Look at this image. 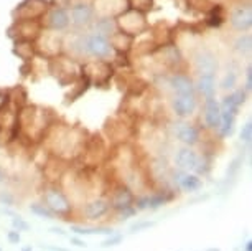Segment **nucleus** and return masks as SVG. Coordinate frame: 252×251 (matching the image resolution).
Masks as SVG:
<instances>
[{"instance_id":"f257e3e1","label":"nucleus","mask_w":252,"mask_h":251,"mask_svg":"<svg viewBox=\"0 0 252 251\" xmlns=\"http://www.w3.org/2000/svg\"><path fill=\"white\" fill-rule=\"evenodd\" d=\"M41 203L48 207L51 213L61 220H69L71 216L76 215L74 203L71 202L68 193L56 183H48L45 187L43 193H41Z\"/></svg>"},{"instance_id":"f03ea898","label":"nucleus","mask_w":252,"mask_h":251,"mask_svg":"<svg viewBox=\"0 0 252 251\" xmlns=\"http://www.w3.org/2000/svg\"><path fill=\"white\" fill-rule=\"evenodd\" d=\"M114 20H116V27L119 32L127 33V35L134 36V38L144 35L150 28V23L147 20L145 13L130 10V8H126L124 12H121Z\"/></svg>"},{"instance_id":"7ed1b4c3","label":"nucleus","mask_w":252,"mask_h":251,"mask_svg":"<svg viewBox=\"0 0 252 251\" xmlns=\"http://www.w3.org/2000/svg\"><path fill=\"white\" fill-rule=\"evenodd\" d=\"M50 71L58 78L61 84L73 83L81 78V65L76 61V58L64 53L50 58Z\"/></svg>"},{"instance_id":"20e7f679","label":"nucleus","mask_w":252,"mask_h":251,"mask_svg":"<svg viewBox=\"0 0 252 251\" xmlns=\"http://www.w3.org/2000/svg\"><path fill=\"white\" fill-rule=\"evenodd\" d=\"M83 51L84 56H91L94 60L109 61L112 56H116L111 43H109V36L94 32L83 33Z\"/></svg>"},{"instance_id":"39448f33","label":"nucleus","mask_w":252,"mask_h":251,"mask_svg":"<svg viewBox=\"0 0 252 251\" xmlns=\"http://www.w3.org/2000/svg\"><path fill=\"white\" fill-rule=\"evenodd\" d=\"M50 8V0H23L13 8L12 18L17 20H40Z\"/></svg>"},{"instance_id":"423d86ee","label":"nucleus","mask_w":252,"mask_h":251,"mask_svg":"<svg viewBox=\"0 0 252 251\" xmlns=\"http://www.w3.org/2000/svg\"><path fill=\"white\" fill-rule=\"evenodd\" d=\"M36 55H43L46 58H53V56L63 53V38L58 35V32L43 30L41 35L35 40Z\"/></svg>"},{"instance_id":"0eeeda50","label":"nucleus","mask_w":252,"mask_h":251,"mask_svg":"<svg viewBox=\"0 0 252 251\" xmlns=\"http://www.w3.org/2000/svg\"><path fill=\"white\" fill-rule=\"evenodd\" d=\"M43 32V25L40 20H17L8 28V36L15 40H28L35 41Z\"/></svg>"},{"instance_id":"6e6552de","label":"nucleus","mask_w":252,"mask_h":251,"mask_svg":"<svg viewBox=\"0 0 252 251\" xmlns=\"http://www.w3.org/2000/svg\"><path fill=\"white\" fill-rule=\"evenodd\" d=\"M69 8V20L74 28H89L93 25L94 18H96V10H94V5L91 2L79 0Z\"/></svg>"},{"instance_id":"1a4fd4ad","label":"nucleus","mask_w":252,"mask_h":251,"mask_svg":"<svg viewBox=\"0 0 252 251\" xmlns=\"http://www.w3.org/2000/svg\"><path fill=\"white\" fill-rule=\"evenodd\" d=\"M41 25H43V30H51L58 33L68 30L71 25L68 8L50 7L43 15V18H41Z\"/></svg>"},{"instance_id":"9d476101","label":"nucleus","mask_w":252,"mask_h":251,"mask_svg":"<svg viewBox=\"0 0 252 251\" xmlns=\"http://www.w3.org/2000/svg\"><path fill=\"white\" fill-rule=\"evenodd\" d=\"M107 200H109V205H111V212L117 213V212L124 210V208L134 205L135 193L127 183L122 182V183H117V185L112 187V190L109 192Z\"/></svg>"},{"instance_id":"9b49d317","label":"nucleus","mask_w":252,"mask_h":251,"mask_svg":"<svg viewBox=\"0 0 252 251\" xmlns=\"http://www.w3.org/2000/svg\"><path fill=\"white\" fill-rule=\"evenodd\" d=\"M111 213V205H109L107 198H93L88 200L86 203H83L78 212V215L81 218L88 220V221H99L104 216H107Z\"/></svg>"},{"instance_id":"f8f14e48","label":"nucleus","mask_w":252,"mask_h":251,"mask_svg":"<svg viewBox=\"0 0 252 251\" xmlns=\"http://www.w3.org/2000/svg\"><path fill=\"white\" fill-rule=\"evenodd\" d=\"M193 66L198 74H216L218 71V58L211 50L199 48L193 55Z\"/></svg>"},{"instance_id":"ddd939ff","label":"nucleus","mask_w":252,"mask_h":251,"mask_svg":"<svg viewBox=\"0 0 252 251\" xmlns=\"http://www.w3.org/2000/svg\"><path fill=\"white\" fill-rule=\"evenodd\" d=\"M229 23L236 32H241V33L249 32L252 27V8L249 3H239V5L231 12Z\"/></svg>"},{"instance_id":"4468645a","label":"nucleus","mask_w":252,"mask_h":251,"mask_svg":"<svg viewBox=\"0 0 252 251\" xmlns=\"http://www.w3.org/2000/svg\"><path fill=\"white\" fill-rule=\"evenodd\" d=\"M172 108L177 117H189L198 109V99L194 94H175L172 99Z\"/></svg>"},{"instance_id":"2eb2a0df","label":"nucleus","mask_w":252,"mask_h":251,"mask_svg":"<svg viewBox=\"0 0 252 251\" xmlns=\"http://www.w3.org/2000/svg\"><path fill=\"white\" fill-rule=\"evenodd\" d=\"M173 134L187 147H194L196 144H199V139H201V132L191 122H177L173 126Z\"/></svg>"},{"instance_id":"dca6fc26","label":"nucleus","mask_w":252,"mask_h":251,"mask_svg":"<svg viewBox=\"0 0 252 251\" xmlns=\"http://www.w3.org/2000/svg\"><path fill=\"white\" fill-rule=\"evenodd\" d=\"M203 119H204V126H206L209 131H218L220 122H221V108H220V103L216 101V98L204 99Z\"/></svg>"},{"instance_id":"f3484780","label":"nucleus","mask_w":252,"mask_h":251,"mask_svg":"<svg viewBox=\"0 0 252 251\" xmlns=\"http://www.w3.org/2000/svg\"><path fill=\"white\" fill-rule=\"evenodd\" d=\"M168 86L175 94H194L196 96V88H194V81L188 74L185 73H173L168 78Z\"/></svg>"},{"instance_id":"a211bd4d","label":"nucleus","mask_w":252,"mask_h":251,"mask_svg":"<svg viewBox=\"0 0 252 251\" xmlns=\"http://www.w3.org/2000/svg\"><path fill=\"white\" fill-rule=\"evenodd\" d=\"M94 10H96L97 17H112L116 18L119 13L127 8L126 0H96Z\"/></svg>"},{"instance_id":"6ab92c4d","label":"nucleus","mask_w":252,"mask_h":251,"mask_svg":"<svg viewBox=\"0 0 252 251\" xmlns=\"http://www.w3.org/2000/svg\"><path fill=\"white\" fill-rule=\"evenodd\" d=\"M199 160V155L193 147H182L175 154V164L183 172H194Z\"/></svg>"},{"instance_id":"aec40b11","label":"nucleus","mask_w":252,"mask_h":251,"mask_svg":"<svg viewBox=\"0 0 252 251\" xmlns=\"http://www.w3.org/2000/svg\"><path fill=\"white\" fill-rule=\"evenodd\" d=\"M109 43H111L114 53L116 55H129L132 50H134V43H135V38L127 33H122L116 30L109 36Z\"/></svg>"},{"instance_id":"412c9836","label":"nucleus","mask_w":252,"mask_h":251,"mask_svg":"<svg viewBox=\"0 0 252 251\" xmlns=\"http://www.w3.org/2000/svg\"><path fill=\"white\" fill-rule=\"evenodd\" d=\"M173 180L177 183V187L182 188L185 192H196L203 185L199 175L191 174V172H183V170H180V172L173 175Z\"/></svg>"},{"instance_id":"4be33fe9","label":"nucleus","mask_w":252,"mask_h":251,"mask_svg":"<svg viewBox=\"0 0 252 251\" xmlns=\"http://www.w3.org/2000/svg\"><path fill=\"white\" fill-rule=\"evenodd\" d=\"M194 88L204 99L216 98V74H198Z\"/></svg>"},{"instance_id":"5701e85b","label":"nucleus","mask_w":252,"mask_h":251,"mask_svg":"<svg viewBox=\"0 0 252 251\" xmlns=\"http://www.w3.org/2000/svg\"><path fill=\"white\" fill-rule=\"evenodd\" d=\"M13 55L18 56L20 60H23L25 63H30V61L35 58V55H36L35 41L15 40V41H13Z\"/></svg>"},{"instance_id":"b1692460","label":"nucleus","mask_w":252,"mask_h":251,"mask_svg":"<svg viewBox=\"0 0 252 251\" xmlns=\"http://www.w3.org/2000/svg\"><path fill=\"white\" fill-rule=\"evenodd\" d=\"M89 28H93L94 33H101L104 36H111L112 33L117 30L116 20H114L112 17H96L93 25Z\"/></svg>"},{"instance_id":"393cba45","label":"nucleus","mask_w":252,"mask_h":251,"mask_svg":"<svg viewBox=\"0 0 252 251\" xmlns=\"http://www.w3.org/2000/svg\"><path fill=\"white\" fill-rule=\"evenodd\" d=\"M69 230L76 236H91V235H112L114 231L109 226H86V225H71Z\"/></svg>"},{"instance_id":"a878e982","label":"nucleus","mask_w":252,"mask_h":251,"mask_svg":"<svg viewBox=\"0 0 252 251\" xmlns=\"http://www.w3.org/2000/svg\"><path fill=\"white\" fill-rule=\"evenodd\" d=\"M234 127H236V116L231 114V112H221V122L220 127H218V134H220L221 139L231 137L232 132H234Z\"/></svg>"},{"instance_id":"bb28decb","label":"nucleus","mask_w":252,"mask_h":251,"mask_svg":"<svg viewBox=\"0 0 252 251\" xmlns=\"http://www.w3.org/2000/svg\"><path fill=\"white\" fill-rule=\"evenodd\" d=\"M232 46H234V50L241 56L249 55L252 51V35H251V33H241V35L234 40Z\"/></svg>"},{"instance_id":"cd10ccee","label":"nucleus","mask_w":252,"mask_h":251,"mask_svg":"<svg viewBox=\"0 0 252 251\" xmlns=\"http://www.w3.org/2000/svg\"><path fill=\"white\" fill-rule=\"evenodd\" d=\"M172 198H173V195H170L166 190L152 193V195H149V210H157V208H160L161 205L168 203Z\"/></svg>"},{"instance_id":"c85d7f7f","label":"nucleus","mask_w":252,"mask_h":251,"mask_svg":"<svg viewBox=\"0 0 252 251\" xmlns=\"http://www.w3.org/2000/svg\"><path fill=\"white\" fill-rule=\"evenodd\" d=\"M220 108H221V112H231V114H234V116L239 114V109H241V106L237 104L234 94H232V93L226 94V96L221 99Z\"/></svg>"},{"instance_id":"c756f323","label":"nucleus","mask_w":252,"mask_h":251,"mask_svg":"<svg viewBox=\"0 0 252 251\" xmlns=\"http://www.w3.org/2000/svg\"><path fill=\"white\" fill-rule=\"evenodd\" d=\"M126 3H127V8H130V10L142 12L147 15V13L154 8L155 0H126Z\"/></svg>"},{"instance_id":"7c9ffc66","label":"nucleus","mask_w":252,"mask_h":251,"mask_svg":"<svg viewBox=\"0 0 252 251\" xmlns=\"http://www.w3.org/2000/svg\"><path fill=\"white\" fill-rule=\"evenodd\" d=\"M30 212L33 213V215L40 216V218H45V220H55L56 216L51 213V210L46 205H43L41 202H35L30 205Z\"/></svg>"},{"instance_id":"2f4dec72","label":"nucleus","mask_w":252,"mask_h":251,"mask_svg":"<svg viewBox=\"0 0 252 251\" xmlns=\"http://www.w3.org/2000/svg\"><path fill=\"white\" fill-rule=\"evenodd\" d=\"M236 84H237V73L229 70L221 81V89H224V91H232V89L236 88Z\"/></svg>"},{"instance_id":"473e14b6","label":"nucleus","mask_w":252,"mask_h":251,"mask_svg":"<svg viewBox=\"0 0 252 251\" xmlns=\"http://www.w3.org/2000/svg\"><path fill=\"white\" fill-rule=\"evenodd\" d=\"M188 5L194 8V10L204 12V13H208L213 8V3L209 2V0H188Z\"/></svg>"},{"instance_id":"72a5a7b5","label":"nucleus","mask_w":252,"mask_h":251,"mask_svg":"<svg viewBox=\"0 0 252 251\" xmlns=\"http://www.w3.org/2000/svg\"><path fill=\"white\" fill-rule=\"evenodd\" d=\"M122 241H124V235H121V233H112V235H109L107 238L102 241L101 246H102V248H112V246L121 245Z\"/></svg>"},{"instance_id":"f704fd0d","label":"nucleus","mask_w":252,"mask_h":251,"mask_svg":"<svg viewBox=\"0 0 252 251\" xmlns=\"http://www.w3.org/2000/svg\"><path fill=\"white\" fill-rule=\"evenodd\" d=\"M12 228L17 230V231H28L30 230V223H28L25 218H22V216H13Z\"/></svg>"},{"instance_id":"c9c22d12","label":"nucleus","mask_w":252,"mask_h":251,"mask_svg":"<svg viewBox=\"0 0 252 251\" xmlns=\"http://www.w3.org/2000/svg\"><path fill=\"white\" fill-rule=\"evenodd\" d=\"M241 141L244 142V144H249L252 141V122L247 121L244 126H242L241 129Z\"/></svg>"},{"instance_id":"e433bc0d","label":"nucleus","mask_w":252,"mask_h":251,"mask_svg":"<svg viewBox=\"0 0 252 251\" xmlns=\"http://www.w3.org/2000/svg\"><path fill=\"white\" fill-rule=\"evenodd\" d=\"M242 89H244L247 94L252 91V66L251 65L246 68V84H244V88H242Z\"/></svg>"},{"instance_id":"4c0bfd02","label":"nucleus","mask_w":252,"mask_h":251,"mask_svg":"<svg viewBox=\"0 0 252 251\" xmlns=\"http://www.w3.org/2000/svg\"><path fill=\"white\" fill-rule=\"evenodd\" d=\"M20 240H22V236H20V231H17V230H10V231H7V241L10 245H18L20 243Z\"/></svg>"},{"instance_id":"58836bf2","label":"nucleus","mask_w":252,"mask_h":251,"mask_svg":"<svg viewBox=\"0 0 252 251\" xmlns=\"http://www.w3.org/2000/svg\"><path fill=\"white\" fill-rule=\"evenodd\" d=\"M155 223L154 221H140V223H135V225H132V231L134 233H137V231H142V230H147V228H152Z\"/></svg>"},{"instance_id":"ea45409f","label":"nucleus","mask_w":252,"mask_h":251,"mask_svg":"<svg viewBox=\"0 0 252 251\" xmlns=\"http://www.w3.org/2000/svg\"><path fill=\"white\" fill-rule=\"evenodd\" d=\"M232 94H234V98H236V101L239 106H242L246 101H247V93L244 91V89H237V91H232Z\"/></svg>"},{"instance_id":"a19ab883","label":"nucleus","mask_w":252,"mask_h":251,"mask_svg":"<svg viewBox=\"0 0 252 251\" xmlns=\"http://www.w3.org/2000/svg\"><path fill=\"white\" fill-rule=\"evenodd\" d=\"M73 0H50V7H60V8H68L73 5Z\"/></svg>"},{"instance_id":"79ce46f5","label":"nucleus","mask_w":252,"mask_h":251,"mask_svg":"<svg viewBox=\"0 0 252 251\" xmlns=\"http://www.w3.org/2000/svg\"><path fill=\"white\" fill-rule=\"evenodd\" d=\"M71 243L74 246H78V248H86L88 243L84 241L83 238H79V236H71Z\"/></svg>"},{"instance_id":"37998d69","label":"nucleus","mask_w":252,"mask_h":251,"mask_svg":"<svg viewBox=\"0 0 252 251\" xmlns=\"http://www.w3.org/2000/svg\"><path fill=\"white\" fill-rule=\"evenodd\" d=\"M50 231H51V233H55V235H60V236H64V235H66V233H64V230L58 228V226H51Z\"/></svg>"},{"instance_id":"c03bdc74","label":"nucleus","mask_w":252,"mask_h":251,"mask_svg":"<svg viewBox=\"0 0 252 251\" xmlns=\"http://www.w3.org/2000/svg\"><path fill=\"white\" fill-rule=\"evenodd\" d=\"M43 248L48 250V251H69V250H66V248H61V246H51V245L43 246Z\"/></svg>"},{"instance_id":"a18cd8bd","label":"nucleus","mask_w":252,"mask_h":251,"mask_svg":"<svg viewBox=\"0 0 252 251\" xmlns=\"http://www.w3.org/2000/svg\"><path fill=\"white\" fill-rule=\"evenodd\" d=\"M0 202L7 203V205H12V198L8 197V195H0Z\"/></svg>"},{"instance_id":"49530a36","label":"nucleus","mask_w":252,"mask_h":251,"mask_svg":"<svg viewBox=\"0 0 252 251\" xmlns=\"http://www.w3.org/2000/svg\"><path fill=\"white\" fill-rule=\"evenodd\" d=\"M5 101H7V91H2V89H0V106H2Z\"/></svg>"},{"instance_id":"de8ad7c7","label":"nucleus","mask_w":252,"mask_h":251,"mask_svg":"<svg viewBox=\"0 0 252 251\" xmlns=\"http://www.w3.org/2000/svg\"><path fill=\"white\" fill-rule=\"evenodd\" d=\"M244 251H252V241H251V240H247V241H246Z\"/></svg>"},{"instance_id":"09e8293b","label":"nucleus","mask_w":252,"mask_h":251,"mask_svg":"<svg viewBox=\"0 0 252 251\" xmlns=\"http://www.w3.org/2000/svg\"><path fill=\"white\" fill-rule=\"evenodd\" d=\"M22 251H33L32 245H27V246H23V248H22Z\"/></svg>"},{"instance_id":"8fccbe9b","label":"nucleus","mask_w":252,"mask_h":251,"mask_svg":"<svg viewBox=\"0 0 252 251\" xmlns=\"http://www.w3.org/2000/svg\"><path fill=\"white\" fill-rule=\"evenodd\" d=\"M209 251H218V250H209Z\"/></svg>"},{"instance_id":"3c124183","label":"nucleus","mask_w":252,"mask_h":251,"mask_svg":"<svg viewBox=\"0 0 252 251\" xmlns=\"http://www.w3.org/2000/svg\"><path fill=\"white\" fill-rule=\"evenodd\" d=\"M0 251H2V248H0Z\"/></svg>"}]
</instances>
